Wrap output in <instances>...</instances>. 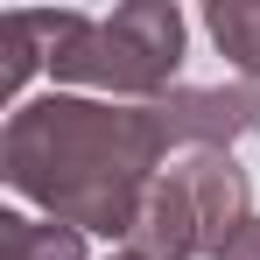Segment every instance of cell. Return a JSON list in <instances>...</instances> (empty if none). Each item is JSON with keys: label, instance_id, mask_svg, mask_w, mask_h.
I'll use <instances>...</instances> for the list:
<instances>
[{"label": "cell", "instance_id": "1", "mask_svg": "<svg viewBox=\"0 0 260 260\" xmlns=\"http://www.w3.org/2000/svg\"><path fill=\"white\" fill-rule=\"evenodd\" d=\"M169 134L155 106H120L91 91H43L21 99L0 127V176L14 197H28L43 218H63L78 232H99L127 246L141 204L162 176Z\"/></svg>", "mask_w": 260, "mask_h": 260}, {"label": "cell", "instance_id": "2", "mask_svg": "<svg viewBox=\"0 0 260 260\" xmlns=\"http://www.w3.org/2000/svg\"><path fill=\"white\" fill-rule=\"evenodd\" d=\"M36 43H43V71L56 91H91V99H120V106H155L176 91L183 71V43L190 21L176 0H127L113 14H28Z\"/></svg>", "mask_w": 260, "mask_h": 260}, {"label": "cell", "instance_id": "3", "mask_svg": "<svg viewBox=\"0 0 260 260\" xmlns=\"http://www.w3.org/2000/svg\"><path fill=\"white\" fill-rule=\"evenodd\" d=\"M162 134L183 155H232V141L260 134V85H176L169 99H155Z\"/></svg>", "mask_w": 260, "mask_h": 260}, {"label": "cell", "instance_id": "4", "mask_svg": "<svg viewBox=\"0 0 260 260\" xmlns=\"http://www.w3.org/2000/svg\"><path fill=\"white\" fill-rule=\"evenodd\" d=\"M169 176L183 183V197H190V218H197V239H204V260L246 225L253 211V183H246V169L232 162V155H176Z\"/></svg>", "mask_w": 260, "mask_h": 260}, {"label": "cell", "instance_id": "5", "mask_svg": "<svg viewBox=\"0 0 260 260\" xmlns=\"http://www.w3.org/2000/svg\"><path fill=\"white\" fill-rule=\"evenodd\" d=\"M0 260H85V232L63 218L0 211Z\"/></svg>", "mask_w": 260, "mask_h": 260}, {"label": "cell", "instance_id": "6", "mask_svg": "<svg viewBox=\"0 0 260 260\" xmlns=\"http://www.w3.org/2000/svg\"><path fill=\"white\" fill-rule=\"evenodd\" d=\"M204 28H211L218 56L246 85H260V0H211L204 7Z\"/></svg>", "mask_w": 260, "mask_h": 260}, {"label": "cell", "instance_id": "7", "mask_svg": "<svg viewBox=\"0 0 260 260\" xmlns=\"http://www.w3.org/2000/svg\"><path fill=\"white\" fill-rule=\"evenodd\" d=\"M0 56H7V63H0V91L14 99V91L43 71V43H36V21H28V14H7V21H0Z\"/></svg>", "mask_w": 260, "mask_h": 260}, {"label": "cell", "instance_id": "8", "mask_svg": "<svg viewBox=\"0 0 260 260\" xmlns=\"http://www.w3.org/2000/svg\"><path fill=\"white\" fill-rule=\"evenodd\" d=\"M211 260H260V218H246V225H239V232H232Z\"/></svg>", "mask_w": 260, "mask_h": 260}, {"label": "cell", "instance_id": "9", "mask_svg": "<svg viewBox=\"0 0 260 260\" xmlns=\"http://www.w3.org/2000/svg\"><path fill=\"white\" fill-rule=\"evenodd\" d=\"M106 260H141V253H134V246H113V253H106Z\"/></svg>", "mask_w": 260, "mask_h": 260}]
</instances>
